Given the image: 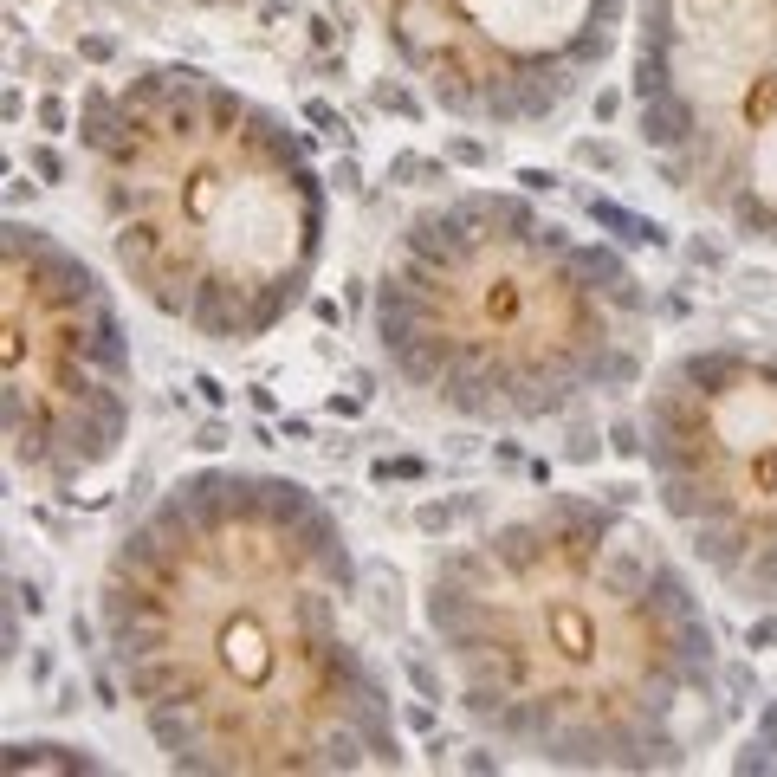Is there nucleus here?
I'll use <instances>...</instances> for the list:
<instances>
[{"instance_id":"6e6552de","label":"nucleus","mask_w":777,"mask_h":777,"mask_svg":"<svg viewBox=\"0 0 777 777\" xmlns=\"http://www.w3.org/2000/svg\"><path fill=\"white\" fill-rule=\"evenodd\" d=\"M389 59L441 117L473 130H538L616 59L629 0H363Z\"/></svg>"},{"instance_id":"39448f33","label":"nucleus","mask_w":777,"mask_h":777,"mask_svg":"<svg viewBox=\"0 0 777 777\" xmlns=\"http://www.w3.org/2000/svg\"><path fill=\"white\" fill-rule=\"evenodd\" d=\"M629 104L648 169L777 253V0H635Z\"/></svg>"},{"instance_id":"423d86ee","label":"nucleus","mask_w":777,"mask_h":777,"mask_svg":"<svg viewBox=\"0 0 777 777\" xmlns=\"http://www.w3.org/2000/svg\"><path fill=\"white\" fill-rule=\"evenodd\" d=\"M642 460L674 544L745 609H777V344H687L642 389Z\"/></svg>"},{"instance_id":"20e7f679","label":"nucleus","mask_w":777,"mask_h":777,"mask_svg":"<svg viewBox=\"0 0 777 777\" xmlns=\"http://www.w3.org/2000/svg\"><path fill=\"white\" fill-rule=\"evenodd\" d=\"M383 370L473 428H544L648 383V285L616 247L512 188L415 208L370 292Z\"/></svg>"},{"instance_id":"7ed1b4c3","label":"nucleus","mask_w":777,"mask_h":777,"mask_svg":"<svg viewBox=\"0 0 777 777\" xmlns=\"http://www.w3.org/2000/svg\"><path fill=\"white\" fill-rule=\"evenodd\" d=\"M78 162L111 266L175 331L247 350L311 298L331 234L324 175L305 136L221 72L149 59L98 85Z\"/></svg>"},{"instance_id":"0eeeda50","label":"nucleus","mask_w":777,"mask_h":777,"mask_svg":"<svg viewBox=\"0 0 777 777\" xmlns=\"http://www.w3.org/2000/svg\"><path fill=\"white\" fill-rule=\"evenodd\" d=\"M136 421V350L117 292L52 227L0 234V434L46 493L98 480Z\"/></svg>"},{"instance_id":"1a4fd4ad","label":"nucleus","mask_w":777,"mask_h":777,"mask_svg":"<svg viewBox=\"0 0 777 777\" xmlns=\"http://www.w3.org/2000/svg\"><path fill=\"white\" fill-rule=\"evenodd\" d=\"M188 7H253V0H188Z\"/></svg>"},{"instance_id":"f03ea898","label":"nucleus","mask_w":777,"mask_h":777,"mask_svg":"<svg viewBox=\"0 0 777 777\" xmlns=\"http://www.w3.org/2000/svg\"><path fill=\"white\" fill-rule=\"evenodd\" d=\"M421 622L460 713L544 771L687 765L726 693L700 583L609 499L551 493L434 551Z\"/></svg>"},{"instance_id":"f257e3e1","label":"nucleus","mask_w":777,"mask_h":777,"mask_svg":"<svg viewBox=\"0 0 777 777\" xmlns=\"http://www.w3.org/2000/svg\"><path fill=\"white\" fill-rule=\"evenodd\" d=\"M357 590V551L305 480L195 467L117 531L98 570L104 667L169 771H402Z\"/></svg>"}]
</instances>
